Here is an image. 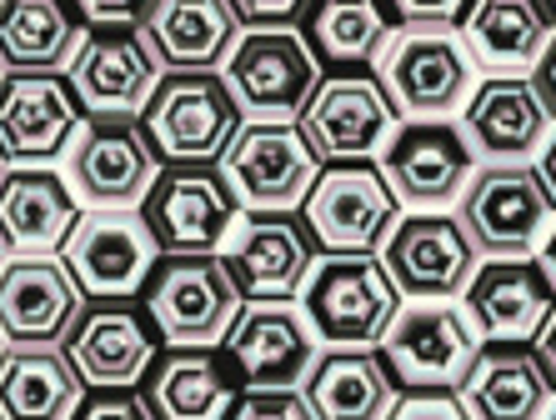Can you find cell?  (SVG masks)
Wrapping results in <instances>:
<instances>
[{
  "mask_svg": "<svg viewBox=\"0 0 556 420\" xmlns=\"http://www.w3.org/2000/svg\"><path fill=\"white\" fill-rule=\"evenodd\" d=\"M80 205L61 170L11 166L0 180V241L11 255H55L76 226Z\"/></svg>",
  "mask_w": 556,
  "mask_h": 420,
  "instance_id": "obj_28",
  "label": "cell"
},
{
  "mask_svg": "<svg viewBox=\"0 0 556 420\" xmlns=\"http://www.w3.org/2000/svg\"><path fill=\"white\" fill-rule=\"evenodd\" d=\"M76 420H155V416L146 410L141 391H96L80 400Z\"/></svg>",
  "mask_w": 556,
  "mask_h": 420,
  "instance_id": "obj_37",
  "label": "cell"
},
{
  "mask_svg": "<svg viewBox=\"0 0 556 420\" xmlns=\"http://www.w3.org/2000/svg\"><path fill=\"white\" fill-rule=\"evenodd\" d=\"M86 120L55 71H5L0 76V161L5 166H51Z\"/></svg>",
  "mask_w": 556,
  "mask_h": 420,
  "instance_id": "obj_20",
  "label": "cell"
},
{
  "mask_svg": "<svg viewBox=\"0 0 556 420\" xmlns=\"http://www.w3.org/2000/svg\"><path fill=\"white\" fill-rule=\"evenodd\" d=\"M161 176L136 115H86L61 151V180L80 211H136Z\"/></svg>",
  "mask_w": 556,
  "mask_h": 420,
  "instance_id": "obj_5",
  "label": "cell"
},
{
  "mask_svg": "<svg viewBox=\"0 0 556 420\" xmlns=\"http://www.w3.org/2000/svg\"><path fill=\"white\" fill-rule=\"evenodd\" d=\"M531 86H536V96H542L546 115L556 120V36H552V46H546L542 61L531 65Z\"/></svg>",
  "mask_w": 556,
  "mask_h": 420,
  "instance_id": "obj_39",
  "label": "cell"
},
{
  "mask_svg": "<svg viewBox=\"0 0 556 420\" xmlns=\"http://www.w3.org/2000/svg\"><path fill=\"white\" fill-rule=\"evenodd\" d=\"M86 385L65 366L61 345L0 351V420H76Z\"/></svg>",
  "mask_w": 556,
  "mask_h": 420,
  "instance_id": "obj_31",
  "label": "cell"
},
{
  "mask_svg": "<svg viewBox=\"0 0 556 420\" xmlns=\"http://www.w3.org/2000/svg\"><path fill=\"white\" fill-rule=\"evenodd\" d=\"M542 5H546V11H552V21H556V0H542Z\"/></svg>",
  "mask_w": 556,
  "mask_h": 420,
  "instance_id": "obj_43",
  "label": "cell"
},
{
  "mask_svg": "<svg viewBox=\"0 0 556 420\" xmlns=\"http://www.w3.org/2000/svg\"><path fill=\"white\" fill-rule=\"evenodd\" d=\"M536 260H542V270L552 276V285H556V226L546 230V241H542V251H536Z\"/></svg>",
  "mask_w": 556,
  "mask_h": 420,
  "instance_id": "obj_42",
  "label": "cell"
},
{
  "mask_svg": "<svg viewBox=\"0 0 556 420\" xmlns=\"http://www.w3.org/2000/svg\"><path fill=\"white\" fill-rule=\"evenodd\" d=\"M301 220L321 255H376L391 226L402 220V205L376 161H337L321 166L316 186L306 191Z\"/></svg>",
  "mask_w": 556,
  "mask_h": 420,
  "instance_id": "obj_9",
  "label": "cell"
},
{
  "mask_svg": "<svg viewBox=\"0 0 556 420\" xmlns=\"http://www.w3.org/2000/svg\"><path fill=\"white\" fill-rule=\"evenodd\" d=\"M396 26H462L471 0H387Z\"/></svg>",
  "mask_w": 556,
  "mask_h": 420,
  "instance_id": "obj_36",
  "label": "cell"
},
{
  "mask_svg": "<svg viewBox=\"0 0 556 420\" xmlns=\"http://www.w3.org/2000/svg\"><path fill=\"white\" fill-rule=\"evenodd\" d=\"M136 211L161 255H216L231 226L247 216L220 166H161Z\"/></svg>",
  "mask_w": 556,
  "mask_h": 420,
  "instance_id": "obj_13",
  "label": "cell"
},
{
  "mask_svg": "<svg viewBox=\"0 0 556 420\" xmlns=\"http://www.w3.org/2000/svg\"><path fill=\"white\" fill-rule=\"evenodd\" d=\"M236 111L247 120H296L321 80L301 30H241L220 65Z\"/></svg>",
  "mask_w": 556,
  "mask_h": 420,
  "instance_id": "obj_14",
  "label": "cell"
},
{
  "mask_svg": "<svg viewBox=\"0 0 556 420\" xmlns=\"http://www.w3.org/2000/svg\"><path fill=\"white\" fill-rule=\"evenodd\" d=\"M231 420H311L301 391H241Z\"/></svg>",
  "mask_w": 556,
  "mask_h": 420,
  "instance_id": "obj_34",
  "label": "cell"
},
{
  "mask_svg": "<svg viewBox=\"0 0 556 420\" xmlns=\"http://www.w3.org/2000/svg\"><path fill=\"white\" fill-rule=\"evenodd\" d=\"M0 351H5V341H0Z\"/></svg>",
  "mask_w": 556,
  "mask_h": 420,
  "instance_id": "obj_48",
  "label": "cell"
},
{
  "mask_svg": "<svg viewBox=\"0 0 556 420\" xmlns=\"http://www.w3.org/2000/svg\"><path fill=\"white\" fill-rule=\"evenodd\" d=\"M466 420H546L556 406V381L536 345H481L466 381L456 385Z\"/></svg>",
  "mask_w": 556,
  "mask_h": 420,
  "instance_id": "obj_24",
  "label": "cell"
},
{
  "mask_svg": "<svg viewBox=\"0 0 556 420\" xmlns=\"http://www.w3.org/2000/svg\"><path fill=\"white\" fill-rule=\"evenodd\" d=\"M5 170H11V166H5V161H0V180H5Z\"/></svg>",
  "mask_w": 556,
  "mask_h": 420,
  "instance_id": "obj_45",
  "label": "cell"
},
{
  "mask_svg": "<svg viewBox=\"0 0 556 420\" xmlns=\"http://www.w3.org/2000/svg\"><path fill=\"white\" fill-rule=\"evenodd\" d=\"M536 356H542V366L552 370V381H556V310H552V320H546V331L536 335Z\"/></svg>",
  "mask_w": 556,
  "mask_h": 420,
  "instance_id": "obj_40",
  "label": "cell"
},
{
  "mask_svg": "<svg viewBox=\"0 0 556 420\" xmlns=\"http://www.w3.org/2000/svg\"><path fill=\"white\" fill-rule=\"evenodd\" d=\"M241 391H301L321 345L296 301H247L220 341Z\"/></svg>",
  "mask_w": 556,
  "mask_h": 420,
  "instance_id": "obj_18",
  "label": "cell"
},
{
  "mask_svg": "<svg viewBox=\"0 0 556 420\" xmlns=\"http://www.w3.org/2000/svg\"><path fill=\"white\" fill-rule=\"evenodd\" d=\"M86 21L71 0H0V65L5 71H55L76 55Z\"/></svg>",
  "mask_w": 556,
  "mask_h": 420,
  "instance_id": "obj_32",
  "label": "cell"
},
{
  "mask_svg": "<svg viewBox=\"0 0 556 420\" xmlns=\"http://www.w3.org/2000/svg\"><path fill=\"white\" fill-rule=\"evenodd\" d=\"M141 400L155 420H231L241 381L220 351H176L170 345L146 370Z\"/></svg>",
  "mask_w": 556,
  "mask_h": 420,
  "instance_id": "obj_26",
  "label": "cell"
},
{
  "mask_svg": "<svg viewBox=\"0 0 556 420\" xmlns=\"http://www.w3.org/2000/svg\"><path fill=\"white\" fill-rule=\"evenodd\" d=\"M556 310V285L536 255H486L462 291V316L481 345H536Z\"/></svg>",
  "mask_w": 556,
  "mask_h": 420,
  "instance_id": "obj_16",
  "label": "cell"
},
{
  "mask_svg": "<svg viewBox=\"0 0 556 420\" xmlns=\"http://www.w3.org/2000/svg\"><path fill=\"white\" fill-rule=\"evenodd\" d=\"M376 170L406 211H452L481 161L462 120H402L376 155Z\"/></svg>",
  "mask_w": 556,
  "mask_h": 420,
  "instance_id": "obj_10",
  "label": "cell"
},
{
  "mask_svg": "<svg viewBox=\"0 0 556 420\" xmlns=\"http://www.w3.org/2000/svg\"><path fill=\"white\" fill-rule=\"evenodd\" d=\"M536 170H542V180L552 186V195H556V130H552V140L542 145V166Z\"/></svg>",
  "mask_w": 556,
  "mask_h": 420,
  "instance_id": "obj_41",
  "label": "cell"
},
{
  "mask_svg": "<svg viewBox=\"0 0 556 420\" xmlns=\"http://www.w3.org/2000/svg\"><path fill=\"white\" fill-rule=\"evenodd\" d=\"M216 255L226 276L236 280L241 301H296L316 266V241H311L301 211L241 216Z\"/></svg>",
  "mask_w": 556,
  "mask_h": 420,
  "instance_id": "obj_19",
  "label": "cell"
},
{
  "mask_svg": "<svg viewBox=\"0 0 556 420\" xmlns=\"http://www.w3.org/2000/svg\"><path fill=\"white\" fill-rule=\"evenodd\" d=\"M296 306L321 351H376L402 295L376 255H321Z\"/></svg>",
  "mask_w": 556,
  "mask_h": 420,
  "instance_id": "obj_1",
  "label": "cell"
},
{
  "mask_svg": "<svg viewBox=\"0 0 556 420\" xmlns=\"http://www.w3.org/2000/svg\"><path fill=\"white\" fill-rule=\"evenodd\" d=\"M396 395L376 351H321L301 381L311 420H387Z\"/></svg>",
  "mask_w": 556,
  "mask_h": 420,
  "instance_id": "obj_30",
  "label": "cell"
},
{
  "mask_svg": "<svg viewBox=\"0 0 556 420\" xmlns=\"http://www.w3.org/2000/svg\"><path fill=\"white\" fill-rule=\"evenodd\" d=\"M456 220L471 236L477 255H536L546 230L556 226V195L536 161L481 166L456 201Z\"/></svg>",
  "mask_w": 556,
  "mask_h": 420,
  "instance_id": "obj_6",
  "label": "cell"
},
{
  "mask_svg": "<svg viewBox=\"0 0 556 420\" xmlns=\"http://www.w3.org/2000/svg\"><path fill=\"white\" fill-rule=\"evenodd\" d=\"M5 255H11V251H5V241H0V266H5Z\"/></svg>",
  "mask_w": 556,
  "mask_h": 420,
  "instance_id": "obj_44",
  "label": "cell"
},
{
  "mask_svg": "<svg viewBox=\"0 0 556 420\" xmlns=\"http://www.w3.org/2000/svg\"><path fill=\"white\" fill-rule=\"evenodd\" d=\"M55 255L86 301H136L161 245L141 211H80Z\"/></svg>",
  "mask_w": 556,
  "mask_h": 420,
  "instance_id": "obj_12",
  "label": "cell"
},
{
  "mask_svg": "<svg viewBox=\"0 0 556 420\" xmlns=\"http://www.w3.org/2000/svg\"><path fill=\"white\" fill-rule=\"evenodd\" d=\"M146 320L176 351H220L231 320L241 316V291L220 255H161L141 285Z\"/></svg>",
  "mask_w": 556,
  "mask_h": 420,
  "instance_id": "obj_3",
  "label": "cell"
},
{
  "mask_svg": "<svg viewBox=\"0 0 556 420\" xmlns=\"http://www.w3.org/2000/svg\"><path fill=\"white\" fill-rule=\"evenodd\" d=\"M80 11L86 26H121V30H136L141 15L151 11V0H71Z\"/></svg>",
  "mask_w": 556,
  "mask_h": 420,
  "instance_id": "obj_38",
  "label": "cell"
},
{
  "mask_svg": "<svg viewBox=\"0 0 556 420\" xmlns=\"http://www.w3.org/2000/svg\"><path fill=\"white\" fill-rule=\"evenodd\" d=\"M462 40L486 76H531L546 55L556 21L542 0H471L462 15Z\"/></svg>",
  "mask_w": 556,
  "mask_h": 420,
  "instance_id": "obj_27",
  "label": "cell"
},
{
  "mask_svg": "<svg viewBox=\"0 0 556 420\" xmlns=\"http://www.w3.org/2000/svg\"><path fill=\"white\" fill-rule=\"evenodd\" d=\"M296 30L321 71H376L396 36V15L387 0H311Z\"/></svg>",
  "mask_w": 556,
  "mask_h": 420,
  "instance_id": "obj_29",
  "label": "cell"
},
{
  "mask_svg": "<svg viewBox=\"0 0 556 420\" xmlns=\"http://www.w3.org/2000/svg\"><path fill=\"white\" fill-rule=\"evenodd\" d=\"M216 166L247 216L301 211L306 191L321 176V161L306 145L296 120H241Z\"/></svg>",
  "mask_w": 556,
  "mask_h": 420,
  "instance_id": "obj_7",
  "label": "cell"
},
{
  "mask_svg": "<svg viewBox=\"0 0 556 420\" xmlns=\"http://www.w3.org/2000/svg\"><path fill=\"white\" fill-rule=\"evenodd\" d=\"M481 341L456 301H402L376 356L396 391H452L466 381Z\"/></svg>",
  "mask_w": 556,
  "mask_h": 420,
  "instance_id": "obj_8",
  "label": "cell"
},
{
  "mask_svg": "<svg viewBox=\"0 0 556 420\" xmlns=\"http://www.w3.org/2000/svg\"><path fill=\"white\" fill-rule=\"evenodd\" d=\"M136 120L161 166H216L247 115L236 111L220 71H166Z\"/></svg>",
  "mask_w": 556,
  "mask_h": 420,
  "instance_id": "obj_4",
  "label": "cell"
},
{
  "mask_svg": "<svg viewBox=\"0 0 556 420\" xmlns=\"http://www.w3.org/2000/svg\"><path fill=\"white\" fill-rule=\"evenodd\" d=\"M136 36L166 76V71H220L241 26L226 0H151Z\"/></svg>",
  "mask_w": 556,
  "mask_h": 420,
  "instance_id": "obj_25",
  "label": "cell"
},
{
  "mask_svg": "<svg viewBox=\"0 0 556 420\" xmlns=\"http://www.w3.org/2000/svg\"><path fill=\"white\" fill-rule=\"evenodd\" d=\"M61 356L86 391H136L161 356V335L136 301H91L71 320Z\"/></svg>",
  "mask_w": 556,
  "mask_h": 420,
  "instance_id": "obj_17",
  "label": "cell"
},
{
  "mask_svg": "<svg viewBox=\"0 0 556 420\" xmlns=\"http://www.w3.org/2000/svg\"><path fill=\"white\" fill-rule=\"evenodd\" d=\"M546 420H556V406H552V416H546Z\"/></svg>",
  "mask_w": 556,
  "mask_h": 420,
  "instance_id": "obj_46",
  "label": "cell"
},
{
  "mask_svg": "<svg viewBox=\"0 0 556 420\" xmlns=\"http://www.w3.org/2000/svg\"><path fill=\"white\" fill-rule=\"evenodd\" d=\"M241 30H296L311 0H226Z\"/></svg>",
  "mask_w": 556,
  "mask_h": 420,
  "instance_id": "obj_33",
  "label": "cell"
},
{
  "mask_svg": "<svg viewBox=\"0 0 556 420\" xmlns=\"http://www.w3.org/2000/svg\"><path fill=\"white\" fill-rule=\"evenodd\" d=\"M296 126L316 161L337 166V161H376L391 130L402 126V115L391 111L376 71H331L316 80Z\"/></svg>",
  "mask_w": 556,
  "mask_h": 420,
  "instance_id": "obj_11",
  "label": "cell"
},
{
  "mask_svg": "<svg viewBox=\"0 0 556 420\" xmlns=\"http://www.w3.org/2000/svg\"><path fill=\"white\" fill-rule=\"evenodd\" d=\"M61 76L76 96L80 115H141L161 80V65L151 61L136 30L86 26Z\"/></svg>",
  "mask_w": 556,
  "mask_h": 420,
  "instance_id": "obj_21",
  "label": "cell"
},
{
  "mask_svg": "<svg viewBox=\"0 0 556 420\" xmlns=\"http://www.w3.org/2000/svg\"><path fill=\"white\" fill-rule=\"evenodd\" d=\"M387 420H466L452 391H402Z\"/></svg>",
  "mask_w": 556,
  "mask_h": 420,
  "instance_id": "obj_35",
  "label": "cell"
},
{
  "mask_svg": "<svg viewBox=\"0 0 556 420\" xmlns=\"http://www.w3.org/2000/svg\"><path fill=\"white\" fill-rule=\"evenodd\" d=\"M376 260L387 266L402 301H462L471 270L481 266L477 245L452 211H412L391 226Z\"/></svg>",
  "mask_w": 556,
  "mask_h": 420,
  "instance_id": "obj_15",
  "label": "cell"
},
{
  "mask_svg": "<svg viewBox=\"0 0 556 420\" xmlns=\"http://www.w3.org/2000/svg\"><path fill=\"white\" fill-rule=\"evenodd\" d=\"M86 295L65 276L61 255H5L0 266V341L61 345Z\"/></svg>",
  "mask_w": 556,
  "mask_h": 420,
  "instance_id": "obj_23",
  "label": "cell"
},
{
  "mask_svg": "<svg viewBox=\"0 0 556 420\" xmlns=\"http://www.w3.org/2000/svg\"><path fill=\"white\" fill-rule=\"evenodd\" d=\"M376 80L402 120H456L477 90V61L456 26H396Z\"/></svg>",
  "mask_w": 556,
  "mask_h": 420,
  "instance_id": "obj_2",
  "label": "cell"
},
{
  "mask_svg": "<svg viewBox=\"0 0 556 420\" xmlns=\"http://www.w3.org/2000/svg\"><path fill=\"white\" fill-rule=\"evenodd\" d=\"M0 76H5V65H0Z\"/></svg>",
  "mask_w": 556,
  "mask_h": 420,
  "instance_id": "obj_47",
  "label": "cell"
},
{
  "mask_svg": "<svg viewBox=\"0 0 556 420\" xmlns=\"http://www.w3.org/2000/svg\"><path fill=\"white\" fill-rule=\"evenodd\" d=\"M552 115H546L542 96L531 86V76H486L477 80L471 101L462 111V130L471 140L481 166H517V161H536L542 145L552 140Z\"/></svg>",
  "mask_w": 556,
  "mask_h": 420,
  "instance_id": "obj_22",
  "label": "cell"
}]
</instances>
